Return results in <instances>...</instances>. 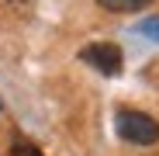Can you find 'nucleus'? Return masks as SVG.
<instances>
[{
	"mask_svg": "<svg viewBox=\"0 0 159 156\" xmlns=\"http://www.w3.org/2000/svg\"><path fill=\"white\" fill-rule=\"evenodd\" d=\"M0 111H4V101H0Z\"/></svg>",
	"mask_w": 159,
	"mask_h": 156,
	"instance_id": "obj_6",
	"label": "nucleus"
},
{
	"mask_svg": "<svg viewBox=\"0 0 159 156\" xmlns=\"http://www.w3.org/2000/svg\"><path fill=\"white\" fill-rule=\"evenodd\" d=\"M80 59H83L87 66H93L97 73H104V76H118L121 73V49L111 45V42H90V45H83Z\"/></svg>",
	"mask_w": 159,
	"mask_h": 156,
	"instance_id": "obj_2",
	"label": "nucleus"
},
{
	"mask_svg": "<svg viewBox=\"0 0 159 156\" xmlns=\"http://www.w3.org/2000/svg\"><path fill=\"white\" fill-rule=\"evenodd\" d=\"M97 4L104 7V11H142L145 4H152V0H97Z\"/></svg>",
	"mask_w": 159,
	"mask_h": 156,
	"instance_id": "obj_3",
	"label": "nucleus"
},
{
	"mask_svg": "<svg viewBox=\"0 0 159 156\" xmlns=\"http://www.w3.org/2000/svg\"><path fill=\"white\" fill-rule=\"evenodd\" d=\"M114 132L131 142V146H156L159 142V121L142 115V111H131V108H121L114 115Z\"/></svg>",
	"mask_w": 159,
	"mask_h": 156,
	"instance_id": "obj_1",
	"label": "nucleus"
},
{
	"mask_svg": "<svg viewBox=\"0 0 159 156\" xmlns=\"http://www.w3.org/2000/svg\"><path fill=\"white\" fill-rule=\"evenodd\" d=\"M139 31H142L145 38L159 42V17H149V21H142V24H139Z\"/></svg>",
	"mask_w": 159,
	"mask_h": 156,
	"instance_id": "obj_5",
	"label": "nucleus"
},
{
	"mask_svg": "<svg viewBox=\"0 0 159 156\" xmlns=\"http://www.w3.org/2000/svg\"><path fill=\"white\" fill-rule=\"evenodd\" d=\"M11 156H42V153L35 149V142H28V139H17V142H14V149H11Z\"/></svg>",
	"mask_w": 159,
	"mask_h": 156,
	"instance_id": "obj_4",
	"label": "nucleus"
}]
</instances>
